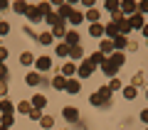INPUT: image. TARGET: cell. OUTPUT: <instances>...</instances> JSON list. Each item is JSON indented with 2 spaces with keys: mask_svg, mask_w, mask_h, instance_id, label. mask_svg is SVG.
I'll return each instance as SVG.
<instances>
[{
  "mask_svg": "<svg viewBox=\"0 0 148 130\" xmlns=\"http://www.w3.org/2000/svg\"><path fill=\"white\" fill-rule=\"evenodd\" d=\"M67 91H69V93H79V91H82V83L77 81V79H69V81H67Z\"/></svg>",
  "mask_w": 148,
  "mask_h": 130,
  "instance_id": "9",
  "label": "cell"
},
{
  "mask_svg": "<svg viewBox=\"0 0 148 130\" xmlns=\"http://www.w3.org/2000/svg\"><path fill=\"white\" fill-rule=\"evenodd\" d=\"M5 76H8V69L3 66V62H0V79H5Z\"/></svg>",
  "mask_w": 148,
  "mask_h": 130,
  "instance_id": "43",
  "label": "cell"
},
{
  "mask_svg": "<svg viewBox=\"0 0 148 130\" xmlns=\"http://www.w3.org/2000/svg\"><path fill=\"white\" fill-rule=\"evenodd\" d=\"M52 86H54L57 91L67 89V79H64V76H54V79H52Z\"/></svg>",
  "mask_w": 148,
  "mask_h": 130,
  "instance_id": "14",
  "label": "cell"
},
{
  "mask_svg": "<svg viewBox=\"0 0 148 130\" xmlns=\"http://www.w3.org/2000/svg\"><path fill=\"white\" fill-rule=\"evenodd\" d=\"M143 32H146V37H148V25H146V27H143Z\"/></svg>",
  "mask_w": 148,
  "mask_h": 130,
  "instance_id": "47",
  "label": "cell"
},
{
  "mask_svg": "<svg viewBox=\"0 0 148 130\" xmlns=\"http://www.w3.org/2000/svg\"><path fill=\"white\" fill-rule=\"evenodd\" d=\"M89 35H91V37H101V35H104V25H99V22L91 25V27H89Z\"/></svg>",
  "mask_w": 148,
  "mask_h": 130,
  "instance_id": "18",
  "label": "cell"
},
{
  "mask_svg": "<svg viewBox=\"0 0 148 130\" xmlns=\"http://www.w3.org/2000/svg\"><path fill=\"white\" fill-rule=\"evenodd\" d=\"M52 37H67V30H64V22H57L52 27Z\"/></svg>",
  "mask_w": 148,
  "mask_h": 130,
  "instance_id": "13",
  "label": "cell"
},
{
  "mask_svg": "<svg viewBox=\"0 0 148 130\" xmlns=\"http://www.w3.org/2000/svg\"><path fill=\"white\" fill-rule=\"evenodd\" d=\"M141 120H143V123H148V110H143V113H141Z\"/></svg>",
  "mask_w": 148,
  "mask_h": 130,
  "instance_id": "45",
  "label": "cell"
},
{
  "mask_svg": "<svg viewBox=\"0 0 148 130\" xmlns=\"http://www.w3.org/2000/svg\"><path fill=\"white\" fill-rule=\"evenodd\" d=\"M5 7H8V3H5V0H0V10H5Z\"/></svg>",
  "mask_w": 148,
  "mask_h": 130,
  "instance_id": "46",
  "label": "cell"
},
{
  "mask_svg": "<svg viewBox=\"0 0 148 130\" xmlns=\"http://www.w3.org/2000/svg\"><path fill=\"white\" fill-rule=\"evenodd\" d=\"M17 110H20V113H30V110H32V103H27V101H22V103L17 106Z\"/></svg>",
  "mask_w": 148,
  "mask_h": 130,
  "instance_id": "28",
  "label": "cell"
},
{
  "mask_svg": "<svg viewBox=\"0 0 148 130\" xmlns=\"http://www.w3.org/2000/svg\"><path fill=\"white\" fill-rule=\"evenodd\" d=\"M42 81V79H40V74L37 71H32V74H27V83H30V86H37V83Z\"/></svg>",
  "mask_w": 148,
  "mask_h": 130,
  "instance_id": "22",
  "label": "cell"
},
{
  "mask_svg": "<svg viewBox=\"0 0 148 130\" xmlns=\"http://www.w3.org/2000/svg\"><path fill=\"white\" fill-rule=\"evenodd\" d=\"M5 57H8V49H5V47H0V59H5Z\"/></svg>",
  "mask_w": 148,
  "mask_h": 130,
  "instance_id": "44",
  "label": "cell"
},
{
  "mask_svg": "<svg viewBox=\"0 0 148 130\" xmlns=\"http://www.w3.org/2000/svg\"><path fill=\"white\" fill-rule=\"evenodd\" d=\"M37 10H40V15L47 17L49 12H52V5H49V3H40V5H37Z\"/></svg>",
  "mask_w": 148,
  "mask_h": 130,
  "instance_id": "21",
  "label": "cell"
},
{
  "mask_svg": "<svg viewBox=\"0 0 148 130\" xmlns=\"http://www.w3.org/2000/svg\"><path fill=\"white\" fill-rule=\"evenodd\" d=\"M121 10L128 12V15H133V12H138V5H136V3H131V0H126V3H121Z\"/></svg>",
  "mask_w": 148,
  "mask_h": 130,
  "instance_id": "12",
  "label": "cell"
},
{
  "mask_svg": "<svg viewBox=\"0 0 148 130\" xmlns=\"http://www.w3.org/2000/svg\"><path fill=\"white\" fill-rule=\"evenodd\" d=\"M32 106H35L37 110H40V108H45V106H47V98H45L42 93H37V96H32Z\"/></svg>",
  "mask_w": 148,
  "mask_h": 130,
  "instance_id": "10",
  "label": "cell"
},
{
  "mask_svg": "<svg viewBox=\"0 0 148 130\" xmlns=\"http://www.w3.org/2000/svg\"><path fill=\"white\" fill-rule=\"evenodd\" d=\"M104 59H106V57H104L101 52H94V54H91V59H89V62L94 64V66H99V64H104Z\"/></svg>",
  "mask_w": 148,
  "mask_h": 130,
  "instance_id": "20",
  "label": "cell"
},
{
  "mask_svg": "<svg viewBox=\"0 0 148 130\" xmlns=\"http://www.w3.org/2000/svg\"><path fill=\"white\" fill-rule=\"evenodd\" d=\"M69 54H72L74 59H82V54H84V52H82V47L77 44V47H69Z\"/></svg>",
  "mask_w": 148,
  "mask_h": 130,
  "instance_id": "25",
  "label": "cell"
},
{
  "mask_svg": "<svg viewBox=\"0 0 148 130\" xmlns=\"http://www.w3.org/2000/svg\"><path fill=\"white\" fill-rule=\"evenodd\" d=\"M20 62H22V64H32V62H35V57H32L30 52H25V54L20 57Z\"/></svg>",
  "mask_w": 148,
  "mask_h": 130,
  "instance_id": "34",
  "label": "cell"
},
{
  "mask_svg": "<svg viewBox=\"0 0 148 130\" xmlns=\"http://www.w3.org/2000/svg\"><path fill=\"white\" fill-rule=\"evenodd\" d=\"M47 22H49V25H57V22H62V20H59V17H57V12H49V15H47Z\"/></svg>",
  "mask_w": 148,
  "mask_h": 130,
  "instance_id": "31",
  "label": "cell"
},
{
  "mask_svg": "<svg viewBox=\"0 0 148 130\" xmlns=\"http://www.w3.org/2000/svg\"><path fill=\"white\" fill-rule=\"evenodd\" d=\"M72 10H74L72 5H59V10H57V17H59V20H62V17H69V15H72Z\"/></svg>",
  "mask_w": 148,
  "mask_h": 130,
  "instance_id": "15",
  "label": "cell"
},
{
  "mask_svg": "<svg viewBox=\"0 0 148 130\" xmlns=\"http://www.w3.org/2000/svg\"><path fill=\"white\" fill-rule=\"evenodd\" d=\"M12 7H15V12H27V7H30V5H27V3H22V0H20V3H15V5H12Z\"/></svg>",
  "mask_w": 148,
  "mask_h": 130,
  "instance_id": "30",
  "label": "cell"
},
{
  "mask_svg": "<svg viewBox=\"0 0 148 130\" xmlns=\"http://www.w3.org/2000/svg\"><path fill=\"white\" fill-rule=\"evenodd\" d=\"M126 64V57H123L121 52H114L109 59H104V64H101V69H104V74H109V76H114V74L119 71V69Z\"/></svg>",
  "mask_w": 148,
  "mask_h": 130,
  "instance_id": "1",
  "label": "cell"
},
{
  "mask_svg": "<svg viewBox=\"0 0 148 130\" xmlns=\"http://www.w3.org/2000/svg\"><path fill=\"white\" fill-rule=\"evenodd\" d=\"M25 15H27V20H30V22H40V17H42L37 7H27V12H25Z\"/></svg>",
  "mask_w": 148,
  "mask_h": 130,
  "instance_id": "11",
  "label": "cell"
},
{
  "mask_svg": "<svg viewBox=\"0 0 148 130\" xmlns=\"http://www.w3.org/2000/svg\"><path fill=\"white\" fill-rule=\"evenodd\" d=\"M30 118L32 120H42V115H40V110H37V108H32L30 110Z\"/></svg>",
  "mask_w": 148,
  "mask_h": 130,
  "instance_id": "39",
  "label": "cell"
},
{
  "mask_svg": "<svg viewBox=\"0 0 148 130\" xmlns=\"http://www.w3.org/2000/svg\"><path fill=\"white\" fill-rule=\"evenodd\" d=\"M42 125H45V128H52V125H54V118H52V115H42Z\"/></svg>",
  "mask_w": 148,
  "mask_h": 130,
  "instance_id": "32",
  "label": "cell"
},
{
  "mask_svg": "<svg viewBox=\"0 0 148 130\" xmlns=\"http://www.w3.org/2000/svg\"><path fill=\"white\" fill-rule=\"evenodd\" d=\"M0 110L3 113H12V103L10 101H0Z\"/></svg>",
  "mask_w": 148,
  "mask_h": 130,
  "instance_id": "26",
  "label": "cell"
},
{
  "mask_svg": "<svg viewBox=\"0 0 148 130\" xmlns=\"http://www.w3.org/2000/svg\"><path fill=\"white\" fill-rule=\"evenodd\" d=\"M136 93H138V89H133V86H128V89H123V96H126L128 101H133V98H136Z\"/></svg>",
  "mask_w": 148,
  "mask_h": 130,
  "instance_id": "24",
  "label": "cell"
},
{
  "mask_svg": "<svg viewBox=\"0 0 148 130\" xmlns=\"http://www.w3.org/2000/svg\"><path fill=\"white\" fill-rule=\"evenodd\" d=\"M111 42H114V49H123V47H128V39H126L123 35H116Z\"/></svg>",
  "mask_w": 148,
  "mask_h": 130,
  "instance_id": "5",
  "label": "cell"
},
{
  "mask_svg": "<svg viewBox=\"0 0 148 130\" xmlns=\"http://www.w3.org/2000/svg\"><path fill=\"white\" fill-rule=\"evenodd\" d=\"M141 83H143V74L138 71L136 76H133V89H138V86H141Z\"/></svg>",
  "mask_w": 148,
  "mask_h": 130,
  "instance_id": "35",
  "label": "cell"
},
{
  "mask_svg": "<svg viewBox=\"0 0 148 130\" xmlns=\"http://www.w3.org/2000/svg\"><path fill=\"white\" fill-rule=\"evenodd\" d=\"M62 71H64V76H72V74H74V64H64Z\"/></svg>",
  "mask_w": 148,
  "mask_h": 130,
  "instance_id": "38",
  "label": "cell"
},
{
  "mask_svg": "<svg viewBox=\"0 0 148 130\" xmlns=\"http://www.w3.org/2000/svg\"><path fill=\"white\" fill-rule=\"evenodd\" d=\"M104 32H106L109 37H116V35H119V25H116V22H109V25L104 27Z\"/></svg>",
  "mask_w": 148,
  "mask_h": 130,
  "instance_id": "17",
  "label": "cell"
},
{
  "mask_svg": "<svg viewBox=\"0 0 148 130\" xmlns=\"http://www.w3.org/2000/svg\"><path fill=\"white\" fill-rule=\"evenodd\" d=\"M109 96H111L109 86H106V89H99V91L91 93V103H94V106H106V103H109Z\"/></svg>",
  "mask_w": 148,
  "mask_h": 130,
  "instance_id": "2",
  "label": "cell"
},
{
  "mask_svg": "<svg viewBox=\"0 0 148 130\" xmlns=\"http://www.w3.org/2000/svg\"><path fill=\"white\" fill-rule=\"evenodd\" d=\"M52 39H54V37H52V32H45V35H40V39H37V42H42V44H49Z\"/></svg>",
  "mask_w": 148,
  "mask_h": 130,
  "instance_id": "27",
  "label": "cell"
},
{
  "mask_svg": "<svg viewBox=\"0 0 148 130\" xmlns=\"http://www.w3.org/2000/svg\"><path fill=\"white\" fill-rule=\"evenodd\" d=\"M128 22H131V30L133 27H143V15L141 12H133V15L128 17Z\"/></svg>",
  "mask_w": 148,
  "mask_h": 130,
  "instance_id": "8",
  "label": "cell"
},
{
  "mask_svg": "<svg viewBox=\"0 0 148 130\" xmlns=\"http://www.w3.org/2000/svg\"><path fill=\"white\" fill-rule=\"evenodd\" d=\"M5 91H8V83H5V81H3V79H0V96L5 93Z\"/></svg>",
  "mask_w": 148,
  "mask_h": 130,
  "instance_id": "42",
  "label": "cell"
},
{
  "mask_svg": "<svg viewBox=\"0 0 148 130\" xmlns=\"http://www.w3.org/2000/svg\"><path fill=\"white\" fill-rule=\"evenodd\" d=\"M8 30H10V27H8V22H0V35H8Z\"/></svg>",
  "mask_w": 148,
  "mask_h": 130,
  "instance_id": "41",
  "label": "cell"
},
{
  "mask_svg": "<svg viewBox=\"0 0 148 130\" xmlns=\"http://www.w3.org/2000/svg\"><path fill=\"white\" fill-rule=\"evenodd\" d=\"M64 39H67L69 47H77V44H79V35H77V32H67V37H64Z\"/></svg>",
  "mask_w": 148,
  "mask_h": 130,
  "instance_id": "16",
  "label": "cell"
},
{
  "mask_svg": "<svg viewBox=\"0 0 148 130\" xmlns=\"http://www.w3.org/2000/svg\"><path fill=\"white\" fill-rule=\"evenodd\" d=\"M114 54V42H111V39H104V42H101V54Z\"/></svg>",
  "mask_w": 148,
  "mask_h": 130,
  "instance_id": "19",
  "label": "cell"
},
{
  "mask_svg": "<svg viewBox=\"0 0 148 130\" xmlns=\"http://www.w3.org/2000/svg\"><path fill=\"white\" fill-rule=\"evenodd\" d=\"M0 130H8V128H0Z\"/></svg>",
  "mask_w": 148,
  "mask_h": 130,
  "instance_id": "48",
  "label": "cell"
},
{
  "mask_svg": "<svg viewBox=\"0 0 148 130\" xmlns=\"http://www.w3.org/2000/svg\"><path fill=\"white\" fill-rule=\"evenodd\" d=\"M62 115H64L67 120H77V118H79V110H77V108H72V106H67V108L62 110Z\"/></svg>",
  "mask_w": 148,
  "mask_h": 130,
  "instance_id": "6",
  "label": "cell"
},
{
  "mask_svg": "<svg viewBox=\"0 0 148 130\" xmlns=\"http://www.w3.org/2000/svg\"><path fill=\"white\" fill-rule=\"evenodd\" d=\"M91 74H94V64L89 62V59H86V62H82V66H79V76H91Z\"/></svg>",
  "mask_w": 148,
  "mask_h": 130,
  "instance_id": "4",
  "label": "cell"
},
{
  "mask_svg": "<svg viewBox=\"0 0 148 130\" xmlns=\"http://www.w3.org/2000/svg\"><path fill=\"white\" fill-rule=\"evenodd\" d=\"M57 54H59V57L69 54V44H57Z\"/></svg>",
  "mask_w": 148,
  "mask_h": 130,
  "instance_id": "33",
  "label": "cell"
},
{
  "mask_svg": "<svg viewBox=\"0 0 148 130\" xmlns=\"http://www.w3.org/2000/svg\"><path fill=\"white\" fill-rule=\"evenodd\" d=\"M116 89H121V81H119V79H111V83H109V91H116Z\"/></svg>",
  "mask_w": 148,
  "mask_h": 130,
  "instance_id": "36",
  "label": "cell"
},
{
  "mask_svg": "<svg viewBox=\"0 0 148 130\" xmlns=\"http://www.w3.org/2000/svg\"><path fill=\"white\" fill-rule=\"evenodd\" d=\"M49 69H52V59L49 57H40L37 59V74L40 71H49Z\"/></svg>",
  "mask_w": 148,
  "mask_h": 130,
  "instance_id": "3",
  "label": "cell"
},
{
  "mask_svg": "<svg viewBox=\"0 0 148 130\" xmlns=\"http://www.w3.org/2000/svg\"><path fill=\"white\" fill-rule=\"evenodd\" d=\"M106 7H109L111 12H119V3H116V0H109V3H106Z\"/></svg>",
  "mask_w": 148,
  "mask_h": 130,
  "instance_id": "37",
  "label": "cell"
},
{
  "mask_svg": "<svg viewBox=\"0 0 148 130\" xmlns=\"http://www.w3.org/2000/svg\"><path fill=\"white\" fill-rule=\"evenodd\" d=\"M12 113H3V128H8V125H12Z\"/></svg>",
  "mask_w": 148,
  "mask_h": 130,
  "instance_id": "29",
  "label": "cell"
},
{
  "mask_svg": "<svg viewBox=\"0 0 148 130\" xmlns=\"http://www.w3.org/2000/svg\"><path fill=\"white\" fill-rule=\"evenodd\" d=\"M146 98H148V93H146Z\"/></svg>",
  "mask_w": 148,
  "mask_h": 130,
  "instance_id": "49",
  "label": "cell"
},
{
  "mask_svg": "<svg viewBox=\"0 0 148 130\" xmlns=\"http://www.w3.org/2000/svg\"><path fill=\"white\" fill-rule=\"evenodd\" d=\"M138 12H141V15H143V12H148V0H146V3H141V5H138Z\"/></svg>",
  "mask_w": 148,
  "mask_h": 130,
  "instance_id": "40",
  "label": "cell"
},
{
  "mask_svg": "<svg viewBox=\"0 0 148 130\" xmlns=\"http://www.w3.org/2000/svg\"><path fill=\"white\" fill-rule=\"evenodd\" d=\"M67 20L72 22V25H82V22H84V15H82V10H72V15H69Z\"/></svg>",
  "mask_w": 148,
  "mask_h": 130,
  "instance_id": "7",
  "label": "cell"
},
{
  "mask_svg": "<svg viewBox=\"0 0 148 130\" xmlns=\"http://www.w3.org/2000/svg\"><path fill=\"white\" fill-rule=\"evenodd\" d=\"M84 20H91V22L96 25V22H99V10H94V7H91V10L84 15Z\"/></svg>",
  "mask_w": 148,
  "mask_h": 130,
  "instance_id": "23",
  "label": "cell"
}]
</instances>
